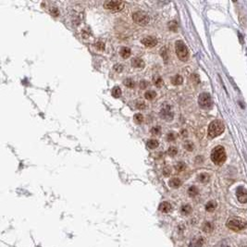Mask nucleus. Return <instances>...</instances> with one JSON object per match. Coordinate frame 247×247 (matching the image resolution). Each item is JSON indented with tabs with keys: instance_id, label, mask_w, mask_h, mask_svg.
<instances>
[{
	"instance_id": "1",
	"label": "nucleus",
	"mask_w": 247,
	"mask_h": 247,
	"mask_svg": "<svg viewBox=\"0 0 247 247\" xmlns=\"http://www.w3.org/2000/svg\"><path fill=\"white\" fill-rule=\"evenodd\" d=\"M226 152L223 146L217 145L211 152V160L217 166H221L226 161Z\"/></svg>"
},
{
	"instance_id": "2",
	"label": "nucleus",
	"mask_w": 247,
	"mask_h": 247,
	"mask_svg": "<svg viewBox=\"0 0 247 247\" xmlns=\"http://www.w3.org/2000/svg\"><path fill=\"white\" fill-rule=\"evenodd\" d=\"M224 130H225V125L221 120L219 119L213 120L208 126V136L210 138L217 137L224 132Z\"/></svg>"
},
{
	"instance_id": "3",
	"label": "nucleus",
	"mask_w": 247,
	"mask_h": 247,
	"mask_svg": "<svg viewBox=\"0 0 247 247\" xmlns=\"http://www.w3.org/2000/svg\"><path fill=\"white\" fill-rule=\"evenodd\" d=\"M227 227L233 231H240L245 230L247 227V222L243 218L231 217L227 221Z\"/></svg>"
},
{
	"instance_id": "4",
	"label": "nucleus",
	"mask_w": 247,
	"mask_h": 247,
	"mask_svg": "<svg viewBox=\"0 0 247 247\" xmlns=\"http://www.w3.org/2000/svg\"><path fill=\"white\" fill-rule=\"evenodd\" d=\"M175 51H176L177 57L181 61H187L189 58V50L186 46V44L181 41L179 40L175 43Z\"/></svg>"
},
{
	"instance_id": "5",
	"label": "nucleus",
	"mask_w": 247,
	"mask_h": 247,
	"mask_svg": "<svg viewBox=\"0 0 247 247\" xmlns=\"http://www.w3.org/2000/svg\"><path fill=\"white\" fill-rule=\"evenodd\" d=\"M133 21L141 26H145L149 23L150 18L147 13L143 11H136L133 14Z\"/></svg>"
},
{
	"instance_id": "6",
	"label": "nucleus",
	"mask_w": 247,
	"mask_h": 247,
	"mask_svg": "<svg viewBox=\"0 0 247 247\" xmlns=\"http://www.w3.org/2000/svg\"><path fill=\"white\" fill-rule=\"evenodd\" d=\"M160 117L166 121H171L174 118V112L172 106L169 104H164L160 109Z\"/></svg>"
},
{
	"instance_id": "7",
	"label": "nucleus",
	"mask_w": 247,
	"mask_h": 247,
	"mask_svg": "<svg viewBox=\"0 0 247 247\" xmlns=\"http://www.w3.org/2000/svg\"><path fill=\"white\" fill-rule=\"evenodd\" d=\"M198 104L202 108L209 109L213 106L211 96L208 93H202L198 97Z\"/></svg>"
},
{
	"instance_id": "8",
	"label": "nucleus",
	"mask_w": 247,
	"mask_h": 247,
	"mask_svg": "<svg viewBox=\"0 0 247 247\" xmlns=\"http://www.w3.org/2000/svg\"><path fill=\"white\" fill-rule=\"evenodd\" d=\"M103 6L106 9L116 12V11L121 10L124 7L125 3L122 1H106Z\"/></svg>"
},
{
	"instance_id": "9",
	"label": "nucleus",
	"mask_w": 247,
	"mask_h": 247,
	"mask_svg": "<svg viewBox=\"0 0 247 247\" xmlns=\"http://www.w3.org/2000/svg\"><path fill=\"white\" fill-rule=\"evenodd\" d=\"M236 194H237V198H238L240 203H242V204L247 203V191L245 187H243V186L238 187Z\"/></svg>"
},
{
	"instance_id": "10",
	"label": "nucleus",
	"mask_w": 247,
	"mask_h": 247,
	"mask_svg": "<svg viewBox=\"0 0 247 247\" xmlns=\"http://www.w3.org/2000/svg\"><path fill=\"white\" fill-rule=\"evenodd\" d=\"M141 42L146 47H154L157 44V39L154 36H146L142 39Z\"/></svg>"
},
{
	"instance_id": "11",
	"label": "nucleus",
	"mask_w": 247,
	"mask_h": 247,
	"mask_svg": "<svg viewBox=\"0 0 247 247\" xmlns=\"http://www.w3.org/2000/svg\"><path fill=\"white\" fill-rule=\"evenodd\" d=\"M158 209L159 211L162 212V213H170V212L172 210V206L169 203V202H162L159 207H158Z\"/></svg>"
},
{
	"instance_id": "12",
	"label": "nucleus",
	"mask_w": 247,
	"mask_h": 247,
	"mask_svg": "<svg viewBox=\"0 0 247 247\" xmlns=\"http://www.w3.org/2000/svg\"><path fill=\"white\" fill-rule=\"evenodd\" d=\"M132 65H133V67H134L136 69H142L144 67L145 63L140 58H134L132 60Z\"/></svg>"
},
{
	"instance_id": "13",
	"label": "nucleus",
	"mask_w": 247,
	"mask_h": 247,
	"mask_svg": "<svg viewBox=\"0 0 247 247\" xmlns=\"http://www.w3.org/2000/svg\"><path fill=\"white\" fill-rule=\"evenodd\" d=\"M119 54H120V56H121L123 58H130L131 55H132V50H131L129 47H127V46H123V47L120 48V50H119Z\"/></svg>"
},
{
	"instance_id": "14",
	"label": "nucleus",
	"mask_w": 247,
	"mask_h": 247,
	"mask_svg": "<svg viewBox=\"0 0 247 247\" xmlns=\"http://www.w3.org/2000/svg\"><path fill=\"white\" fill-rule=\"evenodd\" d=\"M204 245V239L202 237H199L197 239H194L191 242L189 247H202Z\"/></svg>"
},
{
	"instance_id": "15",
	"label": "nucleus",
	"mask_w": 247,
	"mask_h": 247,
	"mask_svg": "<svg viewBox=\"0 0 247 247\" xmlns=\"http://www.w3.org/2000/svg\"><path fill=\"white\" fill-rule=\"evenodd\" d=\"M169 184H170V187H172L174 189H177V188H179L181 185V180L179 178H172V179H170Z\"/></svg>"
},
{
	"instance_id": "16",
	"label": "nucleus",
	"mask_w": 247,
	"mask_h": 247,
	"mask_svg": "<svg viewBox=\"0 0 247 247\" xmlns=\"http://www.w3.org/2000/svg\"><path fill=\"white\" fill-rule=\"evenodd\" d=\"M158 145H159V142L156 139H150L147 141V143H146V146L149 149H156L158 147Z\"/></svg>"
},
{
	"instance_id": "17",
	"label": "nucleus",
	"mask_w": 247,
	"mask_h": 247,
	"mask_svg": "<svg viewBox=\"0 0 247 247\" xmlns=\"http://www.w3.org/2000/svg\"><path fill=\"white\" fill-rule=\"evenodd\" d=\"M111 94H112L113 97L119 98L121 96V95H122V92H121V89L119 86H115V87H113V89L111 91Z\"/></svg>"
},
{
	"instance_id": "18",
	"label": "nucleus",
	"mask_w": 247,
	"mask_h": 247,
	"mask_svg": "<svg viewBox=\"0 0 247 247\" xmlns=\"http://www.w3.org/2000/svg\"><path fill=\"white\" fill-rule=\"evenodd\" d=\"M183 82V78L180 75H175L171 78V83L174 85H180Z\"/></svg>"
},
{
	"instance_id": "19",
	"label": "nucleus",
	"mask_w": 247,
	"mask_h": 247,
	"mask_svg": "<svg viewBox=\"0 0 247 247\" xmlns=\"http://www.w3.org/2000/svg\"><path fill=\"white\" fill-rule=\"evenodd\" d=\"M144 97L147 100H153V99H155L156 97V93L154 90H148L147 92H145Z\"/></svg>"
},
{
	"instance_id": "20",
	"label": "nucleus",
	"mask_w": 247,
	"mask_h": 247,
	"mask_svg": "<svg viewBox=\"0 0 247 247\" xmlns=\"http://www.w3.org/2000/svg\"><path fill=\"white\" fill-rule=\"evenodd\" d=\"M192 211H193V208H192V207L190 205H183L180 207V212H181L182 215H185V216L190 215L192 213Z\"/></svg>"
},
{
	"instance_id": "21",
	"label": "nucleus",
	"mask_w": 247,
	"mask_h": 247,
	"mask_svg": "<svg viewBox=\"0 0 247 247\" xmlns=\"http://www.w3.org/2000/svg\"><path fill=\"white\" fill-rule=\"evenodd\" d=\"M202 229H203V231L205 232L209 233V232H212L214 231V225L212 224L211 222H205Z\"/></svg>"
},
{
	"instance_id": "22",
	"label": "nucleus",
	"mask_w": 247,
	"mask_h": 247,
	"mask_svg": "<svg viewBox=\"0 0 247 247\" xmlns=\"http://www.w3.org/2000/svg\"><path fill=\"white\" fill-rule=\"evenodd\" d=\"M217 205L215 201H209L207 205H206V210L207 212H213L215 211V209L217 208Z\"/></svg>"
},
{
	"instance_id": "23",
	"label": "nucleus",
	"mask_w": 247,
	"mask_h": 247,
	"mask_svg": "<svg viewBox=\"0 0 247 247\" xmlns=\"http://www.w3.org/2000/svg\"><path fill=\"white\" fill-rule=\"evenodd\" d=\"M199 193V190L196 186H191L189 189H188V194L191 196V197H194L196 196L197 194Z\"/></svg>"
},
{
	"instance_id": "24",
	"label": "nucleus",
	"mask_w": 247,
	"mask_h": 247,
	"mask_svg": "<svg viewBox=\"0 0 247 247\" xmlns=\"http://www.w3.org/2000/svg\"><path fill=\"white\" fill-rule=\"evenodd\" d=\"M210 179V176L207 174V173H201L198 175V180L200 182H203V183H206Z\"/></svg>"
},
{
	"instance_id": "25",
	"label": "nucleus",
	"mask_w": 247,
	"mask_h": 247,
	"mask_svg": "<svg viewBox=\"0 0 247 247\" xmlns=\"http://www.w3.org/2000/svg\"><path fill=\"white\" fill-rule=\"evenodd\" d=\"M153 82H154V84L157 87H160L162 84H163V79L158 76V75H156L154 78H153Z\"/></svg>"
},
{
	"instance_id": "26",
	"label": "nucleus",
	"mask_w": 247,
	"mask_h": 247,
	"mask_svg": "<svg viewBox=\"0 0 247 247\" xmlns=\"http://www.w3.org/2000/svg\"><path fill=\"white\" fill-rule=\"evenodd\" d=\"M123 83H124V85L127 86L128 88H133V87L135 86V82H134V81H133V79H131V78H127V79H125L124 82H123Z\"/></svg>"
},
{
	"instance_id": "27",
	"label": "nucleus",
	"mask_w": 247,
	"mask_h": 247,
	"mask_svg": "<svg viewBox=\"0 0 247 247\" xmlns=\"http://www.w3.org/2000/svg\"><path fill=\"white\" fill-rule=\"evenodd\" d=\"M133 120L137 123V124H141L143 121V116L142 115L141 113H136L134 116H133Z\"/></svg>"
},
{
	"instance_id": "28",
	"label": "nucleus",
	"mask_w": 247,
	"mask_h": 247,
	"mask_svg": "<svg viewBox=\"0 0 247 247\" xmlns=\"http://www.w3.org/2000/svg\"><path fill=\"white\" fill-rule=\"evenodd\" d=\"M186 169V165L183 162H178L175 165V170L177 171H183Z\"/></svg>"
},
{
	"instance_id": "29",
	"label": "nucleus",
	"mask_w": 247,
	"mask_h": 247,
	"mask_svg": "<svg viewBox=\"0 0 247 247\" xmlns=\"http://www.w3.org/2000/svg\"><path fill=\"white\" fill-rule=\"evenodd\" d=\"M150 133L153 135H159L161 133V128H160V126H155V127H153L150 130Z\"/></svg>"
},
{
	"instance_id": "30",
	"label": "nucleus",
	"mask_w": 247,
	"mask_h": 247,
	"mask_svg": "<svg viewBox=\"0 0 247 247\" xmlns=\"http://www.w3.org/2000/svg\"><path fill=\"white\" fill-rule=\"evenodd\" d=\"M183 146H184V148L187 150V151H193V148H194V145H193V143L192 142L190 141H186L185 142H184V144H183Z\"/></svg>"
},
{
	"instance_id": "31",
	"label": "nucleus",
	"mask_w": 247,
	"mask_h": 247,
	"mask_svg": "<svg viewBox=\"0 0 247 247\" xmlns=\"http://www.w3.org/2000/svg\"><path fill=\"white\" fill-rule=\"evenodd\" d=\"M169 28L172 32H177V30H178V23H177V21H170L169 23Z\"/></svg>"
},
{
	"instance_id": "32",
	"label": "nucleus",
	"mask_w": 247,
	"mask_h": 247,
	"mask_svg": "<svg viewBox=\"0 0 247 247\" xmlns=\"http://www.w3.org/2000/svg\"><path fill=\"white\" fill-rule=\"evenodd\" d=\"M50 13L52 14V16L54 17H58L59 16V10L57 7H50Z\"/></svg>"
},
{
	"instance_id": "33",
	"label": "nucleus",
	"mask_w": 247,
	"mask_h": 247,
	"mask_svg": "<svg viewBox=\"0 0 247 247\" xmlns=\"http://www.w3.org/2000/svg\"><path fill=\"white\" fill-rule=\"evenodd\" d=\"M178 153V149H177L175 146H170L168 150V154L170 156H175Z\"/></svg>"
},
{
	"instance_id": "34",
	"label": "nucleus",
	"mask_w": 247,
	"mask_h": 247,
	"mask_svg": "<svg viewBox=\"0 0 247 247\" xmlns=\"http://www.w3.org/2000/svg\"><path fill=\"white\" fill-rule=\"evenodd\" d=\"M95 46H96L98 50L103 51V50L105 49V43H103V42H101V41H98V42L96 43Z\"/></svg>"
},
{
	"instance_id": "35",
	"label": "nucleus",
	"mask_w": 247,
	"mask_h": 247,
	"mask_svg": "<svg viewBox=\"0 0 247 247\" xmlns=\"http://www.w3.org/2000/svg\"><path fill=\"white\" fill-rule=\"evenodd\" d=\"M176 139V136H175V133H169L167 134V140L169 142H174Z\"/></svg>"
},
{
	"instance_id": "36",
	"label": "nucleus",
	"mask_w": 247,
	"mask_h": 247,
	"mask_svg": "<svg viewBox=\"0 0 247 247\" xmlns=\"http://www.w3.org/2000/svg\"><path fill=\"white\" fill-rule=\"evenodd\" d=\"M145 106H146V105H145V103L143 102V101H137L136 102V107L138 108V109H144L145 108Z\"/></svg>"
},
{
	"instance_id": "37",
	"label": "nucleus",
	"mask_w": 247,
	"mask_h": 247,
	"mask_svg": "<svg viewBox=\"0 0 247 247\" xmlns=\"http://www.w3.org/2000/svg\"><path fill=\"white\" fill-rule=\"evenodd\" d=\"M113 69L117 71V72H121L122 70H123V67H122V65H120V64H115L114 67H113Z\"/></svg>"
},
{
	"instance_id": "38",
	"label": "nucleus",
	"mask_w": 247,
	"mask_h": 247,
	"mask_svg": "<svg viewBox=\"0 0 247 247\" xmlns=\"http://www.w3.org/2000/svg\"><path fill=\"white\" fill-rule=\"evenodd\" d=\"M170 173H171V170L170 168H165L163 170V174L165 176H169V175H170Z\"/></svg>"
},
{
	"instance_id": "39",
	"label": "nucleus",
	"mask_w": 247,
	"mask_h": 247,
	"mask_svg": "<svg viewBox=\"0 0 247 247\" xmlns=\"http://www.w3.org/2000/svg\"><path fill=\"white\" fill-rule=\"evenodd\" d=\"M140 87H141V89H145L147 87V82L146 81H142L140 82Z\"/></svg>"
},
{
	"instance_id": "40",
	"label": "nucleus",
	"mask_w": 247,
	"mask_h": 247,
	"mask_svg": "<svg viewBox=\"0 0 247 247\" xmlns=\"http://www.w3.org/2000/svg\"><path fill=\"white\" fill-rule=\"evenodd\" d=\"M167 51H166V49L164 48V49H161V56L165 58V59H167L168 58V57H167Z\"/></svg>"
},
{
	"instance_id": "41",
	"label": "nucleus",
	"mask_w": 247,
	"mask_h": 247,
	"mask_svg": "<svg viewBox=\"0 0 247 247\" xmlns=\"http://www.w3.org/2000/svg\"><path fill=\"white\" fill-rule=\"evenodd\" d=\"M192 78H193V80H195V82H196V83H199V82H200L199 77H198L197 74H193V75H192Z\"/></svg>"
},
{
	"instance_id": "42",
	"label": "nucleus",
	"mask_w": 247,
	"mask_h": 247,
	"mask_svg": "<svg viewBox=\"0 0 247 247\" xmlns=\"http://www.w3.org/2000/svg\"><path fill=\"white\" fill-rule=\"evenodd\" d=\"M180 135H181L182 137H186V136L188 135V133H187V131H186V130H182V131L180 132Z\"/></svg>"
},
{
	"instance_id": "43",
	"label": "nucleus",
	"mask_w": 247,
	"mask_h": 247,
	"mask_svg": "<svg viewBox=\"0 0 247 247\" xmlns=\"http://www.w3.org/2000/svg\"><path fill=\"white\" fill-rule=\"evenodd\" d=\"M218 247H230L229 245H220V246Z\"/></svg>"
}]
</instances>
